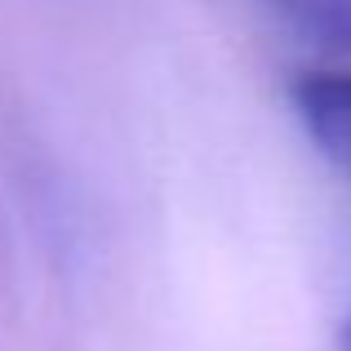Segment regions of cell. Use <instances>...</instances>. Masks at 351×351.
<instances>
[{
  "label": "cell",
  "mask_w": 351,
  "mask_h": 351,
  "mask_svg": "<svg viewBox=\"0 0 351 351\" xmlns=\"http://www.w3.org/2000/svg\"><path fill=\"white\" fill-rule=\"evenodd\" d=\"M289 98L311 143L351 173V71H302Z\"/></svg>",
  "instance_id": "cell-1"
},
{
  "label": "cell",
  "mask_w": 351,
  "mask_h": 351,
  "mask_svg": "<svg viewBox=\"0 0 351 351\" xmlns=\"http://www.w3.org/2000/svg\"><path fill=\"white\" fill-rule=\"evenodd\" d=\"M276 14L320 49L351 53V0H271Z\"/></svg>",
  "instance_id": "cell-2"
},
{
  "label": "cell",
  "mask_w": 351,
  "mask_h": 351,
  "mask_svg": "<svg viewBox=\"0 0 351 351\" xmlns=\"http://www.w3.org/2000/svg\"><path fill=\"white\" fill-rule=\"evenodd\" d=\"M347 351H351V325H347Z\"/></svg>",
  "instance_id": "cell-3"
}]
</instances>
